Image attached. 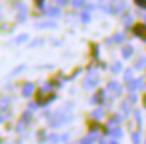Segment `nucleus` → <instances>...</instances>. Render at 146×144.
<instances>
[{
	"instance_id": "nucleus-20",
	"label": "nucleus",
	"mask_w": 146,
	"mask_h": 144,
	"mask_svg": "<svg viewBox=\"0 0 146 144\" xmlns=\"http://www.w3.org/2000/svg\"><path fill=\"white\" fill-rule=\"evenodd\" d=\"M26 40H27V35H26V34H23V35H19V37L16 38V42H18V44H22L23 41H26Z\"/></svg>"
},
{
	"instance_id": "nucleus-17",
	"label": "nucleus",
	"mask_w": 146,
	"mask_h": 144,
	"mask_svg": "<svg viewBox=\"0 0 146 144\" xmlns=\"http://www.w3.org/2000/svg\"><path fill=\"white\" fill-rule=\"evenodd\" d=\"M135 120H137V123H138V125L141 127V124H142V120H141V112L139 110H135Z\"/></svg>"
},
{
	"instance_id": "nucleus-12",
	"label": "nucleus",
	"mask_w": 146,
	"mask_h": 144,
	"mask_svg": "<svg viewBox=\"0 0 146 144\" xmlns=\"http://www.w3.org/2000/svg\"><path fill=\"white\" fill-rule=\"evenodd\" d=\"M123 79H125V82H130V80L133 79V71H131V70H126Z\"/></svg>"
},
{
	"instance_id": "nucleus-5",
	"label": "nucleus",
	"mask_w": 146,
	"mask_h": 144,
	"mask_svg": "<svg viewBox=\"0 0 146 144\" xmlns=\"http://www.w3.org/2000/svg\"><path fill=\"white\" fill-rule=\"evenodd\" d=\"M134 53V48L131 46V45H126L125 48L122 49V56H123V59H130L131 56Z\"/></svg>"
},
{
	"instance_id": "nucleus-25",
	"label": "nucleus",
	"mask_w": 146,
	"mask_h": 144,
	"mask_svg": "<svg viewBox=\"0 0 146 144\" xmlns=\"http://www.w3.org/2000/svg\"><path fill=\"white\" fill-rule=\"evenodd\" d=\"M81 19H83L84 22H89V15L87 12H83V14H81Z\"/></svg>"
},
{
	"instance_id": "nucleus-27",
	"label": "nucleus",
	"mask_w": 146,
	"mask_h": 144,
	"mask_svg": "<svg viewBox=\"0 0 146 144\" xmlns=\"http://www.w3.org/2000/svg\"><path fill=\"white\" fill-rule=\"evenodd\" d=\"M43 1H45V0H35V3H36V5H38V7H43Z\"/></svg>"
},
{
	"instance_id": "nucleus-3",
	"label": "nucleus",
	"mask_w": 146,
	"mask_h": 144,
	"mask_svg": "<svg viewBox=\"0 0 146 144\" xmlns=\"http://www.w3.org/2000/svg\"><path fill=\"white\" fill-rule=\"evenodd\" d=\"M107 88H108V90L111 91L114 95H116V96L122 95V91H123L122 86H120L118 82H110L108 86H107Z\"/></svg>"
},
{
	"instance_id": "nucleus-15",
	"label": "nucleus",
	"mask_w": 146,
	"mask_h": 144,
	"mask_svg": "<svg viewBox=\"0 0 146 144\" xmlns=\"http://www.w3.org/2000/svg\"><path fill=\"white\" fill-rule=\"evenodd\" d=\"M112 40H114L115 42H123L125 37H123V34H115L114 37H112Z\"/></svg>"
},
{
	"instance_id": "nucleus-8",
	"label": "nucleus",
	"mask_w": 146,
	"mask_h": 144,
	"mask_svg": "<svg viewBox=\"0 0 146 144\" xmlns=\"http://www.w3.org/2000/svg\"><path fill=\"white\" fill-rule=\"evenodd\" d=\"M110 135H111V136H114L115 140H116V139H120V137L123 136V132H122V129L120 128H114V129H111V131H110Z\"/></svg>"
},
{
	"instance_id": "nucleus-13",
	"label": "nucleus",
	"mask_w": 146,
	"mask_h": 144,
	"mask_svg": "<svg viewBox=\"0 0 146 144\" xmlns=\"http://www.w3.org/2000/svg\"><path fill=\"white\" fill-rule=\"evenodd\" d=\"M95 141V139L89 135V136H87V137H84V139H81V141H80V144H92Z\"/></svg>"
},
{
	"instance_id": "nucleus-10",
	"label": "nucleus",
	"mask_w": 146,
	"mask_h": 144,
	"mask_svg": "<svg viewBox=\"0 0 146 144\" xmlns=\"http://www.w3.org/2000/svg\"><path fill=\"white\" fill-rule=\"evenodd\" d=\"M60 140H61V136L57 133H52L49 136V141H52L53 144H58L60 143Z\"/></svg>"
},
{
	"instance_id": "nucleus-14",
	"label": "nucleus",
	"mask_w": 146,
	"mask_h": 144,
	"mask_svg": "<svg viewBox=\"0 0 146 144\" xmlns=\"http://www.w3.org/2000/svg\"><path fill=\"white\" fill-rule=\"evenodd\" d=\"M120 68H122V64H120V63H115V64L111 67L112 72H115V74H118V72L120 71Z\"/></svg>"
},
{
	"instance_id": "nucleus-7",
	"label": "nucleus",
	"mask_w": 146,
	"mask_h": 144,
	"mask_svg": "<svg viewBox=\"0 0 146 144\" xmlns=\"http://www.w3.org/2000/svg\"><path fill=\"white\" fill-rule=\"evenodd\" d=\"M142 83V79H138V80H133L130 84L127 86V90L129 91H134V90H137L138 87H139V84Z\"/></svg>"
},
{
	"instance_id": "nucleus-2",
	"label": "nucleus",
	"mask_w": 146,
	"mask_h": 144,
	"mask_svg": "<svg viewBox=\"0 0 146 144\" xmlns=\"http://www.w3.org/2000/svg\"><path fill=\"white\" fill-rule=\"evenodd\" d=\"M133 33H134V35H137L138 38H141L142 41L146 42V26L143 23H137L133 27Z\"/></svg>"
},
{
	"instance_id": "nucleus-9",
	"label": "nucleus",
	"mask_w": 146,
	"mask_h": 144,
	"mask_svg": "<svg viewBox=\"0 0 146 144\" xmlns=\"http://www.w3.org/2000/svg\"><path fill=\"white\" fill-rule=\"evenodd\" d=\"M146 67V57H139L135 61V68L137 70H142Z\"/></svg>"
},
{
	"instance_id": "nucleus-24",
	"label": "nucleus",
	"mask_w": 146,
	"mask_h": 144,
	"mask_svg": "<svg viewBox=\"0 0 146 144\" xmlns=\"http://www.w3.org/2000/svg\"><path fill=\"white\" fill-rule=\"evenodd\" d=\"M130 23H131V16L129 15V16H127V19L125 18V21H123V25L127 27V26H130Z\"/></svg>"
},
{
	"instance_id": "nucleus-4",
	"label": "nucleus",
	"mask_w": 146,
	"mask_h": 144,
	"mask_svg": "<svg viewBox=\"0 0 146 144\" xmlns=\"http://www.w3.org/2000/svg\"><path fill=\"white\" fill-rule=\"evenodd\" d=\"M33 92H34V84H33V83H27V84L23 87V90H22V95L25 96V98H29Z\"/></svg>"
},
{
	"instance_id": "nucleus-21",
	"label": "nucleus",
	"mask_w": 146,
	"mask_h": 144,
	"mask_svg": "<svg viewBox=\"0 0 146 144\" xmlns=\"http://www.w3.org/2000/svg\"><path fill=\"white\" fill-rule=\"evenodd\" d=\"M135 3L142 8H146V0H135Z\"/></svg>"
},
{
	"instance_id": "nucleus-22",
	"label": "nucleus",
	"mask_w": 146,
	"mask_h": 144,
	"mask_svg": "<svg viewBox=\"0 0 146 144\" xmlns=\"http://www.w3.org/2000/svg\"><path fill=\"white\" fill-rule=\"evenodd\" d=\"M5 105L8 106V99H5V98H1V109L5 110Z\"/></svg>"
},
{
	"instance_id": "nucleus-1",
	"label": "nucleus",
	"mask_w": 146,
	"mask_h": 144,
	"mask_svg": "<svg viewBox=\"0 0 146 144\" xmlns=\"http://www.w3.org/2000/svg\"><path fill=\"white\" fill-rule=\"evenodd\" d=\"M99 83V75L98 74H89L84 79V87L85 88H94Z\"/></svg>"
},
{
	"instance_id": "nucleus-16",
	"label": "nucleus",
	"mask_w": 146,
	"mask_h": 144,
	"mask_svg": "<svg viewBox=\"0 0 146 144\" xmlns=\"http://www.w3.org/2000/svg\"><path fill=\"white\" fill-rule=\"evenodd\" d=\"M120 106H122V110L126 113V116L130 113V107H129V105H127L126 102H122V105H120Z\"/></svg>"
},
{
	"instance_id": "nucleus-31",
	"label": "nucleus",
	"mask_w": 146,
	"mask_h": 144,
	"mask_svg": "<svg viewBox=\"0 0 146 144\" xmlns=\"http://www.w3.org/2000/svg\"><path fill=\"white\" fill-rule=\"evenodd\" d=\"M145 106H146V96H145Z\"/></svg>"
},
{
	"instance_id": "nucleus-19",
	"label": "nucleus",
	"mask_w": 146,
	"mask_h": 144,
	"mask_svg": "<svg viewBox=\"0 0 146 144\" xmlns=\"http://www.w3.org/2000/svg\"><path fill=\"white\" fill-rule=\"evenodd\" d=\"M84 3H85L84 0H73L72 1V4L74 5V7H80V5H83Z\"/></svg>"
},
{
	"instance_id": "nucleus-18",
	"label": "nucleus",
	"mask_w": 146,
	"mask_h": 144,
	"mask_svg": "<svg viewBox=\"0 0 146 144\" xmlns=\"http://www.w3.org/2000/svg\"><path fill=\"white\" fill-rule=\"evenodd\" d=\"M131 139H133V144H139V133H133Z\"/></svg>"
},
{
	"instance_id": "nucleus-32",
	"label": "nucleus",
	"mask_w": 146,
	"mask_h": 144,
	"mask_svg": "<svg viewBox=\"0 0 146 144\" xmlns=\"http://www.w3.org/2000/svg\"><path fill=\"white\" fill-rule=\"evenodd\" d=\"M145 144H146V143H145Z\"/></svg>"
},
{
	"instance_id": "nucleus-28",
	"label": "nucleus",
	"mask_w": 146,
	"mask_h": 144,
	"mask_svg": "<svg viewBox=\"0 0 146 144\" xmlns=\"http://www.w3.org/2000/svg\"><path fill=\"white\" fill-rule=\"evenodd\" d=\"M30 107H31L33 110H35V109H36V105H35V103H30Z\"/></svg>"
},
{
	"instance_id": "nucleus-6",
	"label": "nucleus",
	"mask_w": 146,
	"mask_h": 144,
	"mask_svg": "<svg viewBox=\"0 0 146 144\" xmlns=\"http://www.w3.org/2000/svg\"><path fill=\"white\" fill-rule=\"evenodd\" d=\"M103 113H104V110H103L102 107H98V109H95L94 112H92V117L99 121V120H102V117H103Z\"/></svg>"
},
{
	"instance_id": "nucleus-26",
	"label": "nucleus",
	"mask_w": 146,
	"mask_h": 144,
	"mask_svg": "<svg viewBox=\"0 0 146 144\" xmlns=\"http://www.w3.org/2000/svg\"><path fill=\"white\" fill-rule=\"evenodd\" d=\"M129 101H131V102H134V103H135L137 102V95L135 94H130V95H129Z\"/></svg>"
},
{
	"instance_id": "nucleus-30",
	"label": "nucleus",
	"mask_w": 146,
	"mask_h": 144,
	"mask_svg": "<svg viewBox=\"0 0 146 144\" xmlns=\"http://www.w3.org/2000/svg\"><path fill=\"white\" fill-rule=\"evenodd\" d=\"M111 144H118V143L116 141H111Z\"/></svg>"
},
{
	"instance_id": "nucleus-11",
	"label": "nucleus",
	"mask_w": 146,
	"mask_h": 144,
	"mask_svg": "<svg viewBox=\"0 0 146 144\" xmlns=\"http://www.w3.org/2000/svg\"><path fill=\"white\" fill-rule=\"evenodd\" d=\"M46 14L49 16H58L60 14H61V11L58 10V8H47Z\"/></svg>"
},
{
	"instance_id": "nucleus-23",
	"label": "nucleus",
	"mask_w": 146,
	"mask_h": 144,
	"mask_svg": "<svg viewBox=\"0 0 146 144\" xmlns=\"http://www.w3.org/2000/svg\"><path fill=\"white\" fill-rule=\"evenodd\" d=\"M35 26H38V27H42V26H56V25H54V23H50V22H47V23H36Z\"/></svg>"
},
{
	"instance_id": "nucleus-29",
	"label": "nucleus",
	"mask_w": 146,
	"mask_h": 144,
	"mask_svg": "<svg viewBox=\"0 0 146 144\" xmlns=\"http://www.w3.org/2000/svg\"><path fill=\"white\" fill-rule=\"evenodd\" d=\"M57 1H58V3H60V4H65V3H66V0H57Z\"/></svg>"
}]
</instances>
